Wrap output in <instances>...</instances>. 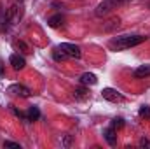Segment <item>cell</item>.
<instances>
[{
    "label": "cell",
    "instance_id": "obj_1",
    "mask_svg": "<svg viewBox=\"0 0 150 149\" xmlns=\"http://www.w3.org/2000/svg\"><path fill=\"white\" fill-rule=\"evenodd\" d=\"M143 35H119V37L112 39L108 42V47L112 51H124V49H129V47H134L142 42H145Z\"/></svg>",
    "mask_w": 150,
    "mask_h": 149
},
{
    "label": "cell",
    "instance_id": "obj_2",
    "mask_svg": "<svg viewBox=\"0 0 150 149\" xmlns=\"http://www.w3.org/2000/svg\"><path fill=\"white\" fill-rule=\"evenodd\" d=\"M127 2H129V0H103L101 4H98L94 14H96L98 18H103V16L110 14L113 9H117V7H120V5H124V4H127Z\"/></svg>",
    "mask_w": 150,
    "mask_h": 149
},
{
    "label": "cell",
    "instance_id": "obj_3",
    "mask_svg": "<svg viewBox=\"0 0 150 149\" xmlns=\"http://www.w3.org/2000/svg\"><path fill=\"white\" fill-rule=\"evenodd\" d=\"M68 58H80V47L79 46H75V44H70V42H63V44H59L58 46Z\"/></svg>",
    "mask_w": 150,
    "mask_h": 149
},
{
    "label": "cell",
    "instance_id": "obj_4",
    "mask_svg": "<svg viewBox=\"0 0 150 149\" xmlns=\"http://www.w3.org/2000/svg\"><path fill=\"white\" fill-rule=\"evenodd\" d=\"M101 97H103L105 100H108V102H113V104L124 102V97L120 95V91H117V90H113V88H105V90L101 91Z\"/></svg>",
    "mask_w": 150,
    "mask_h": 149
},
{
    "label": "cell",
    "instance_id": "obj_5",
    "mask_svg": "<svg viewBox=\"0 0 150 149\" xmlns=\"http://www.w3.org/2000/svg\"><path fill=\"white\" fill-rule=\"evenodd\" d=\"M7 91L12 93V95H18V97H21V98H28V97H30V90H28L25 84H11V86L7 88Z\"/></svg>",
    "mask_w": 150,
    "mask_h": 149
},
{
    "label": "cell",
    "instance_id": "obj_6",
    "mask_svg": "<svg viewBox=\"0 0 150 149\" xmlns=\"http://www.w3.org/2000/svg\"><path fill=\"white\" fill-rule=\"evenodd\" d=\"M9 63L12 65V69H14V70H23V69L26 67V62H25V58H23V56H19V54H11V58H9Z\"/></svg>",
    "mask_w": 150,
    "mask_h": 149
},
{
    "label": "cell",
    "instance_id": "obj_7",
    "mask_svg": "<svg viewBox=\"0 0 150 149\" xmlns=\"http://www.w3.org/2000/svg\"><path fill=\"white\" fill-rule=\"evenodd\" d=\"M12 25V19L9 16V11H0V32H7Z\"/></svg>",
    "mask_w": 150,
    "mask_h": 149
},
{
    "label": "cell",
    "instance_id": "obj_8",
    "mask_svg": "<svg viewBox=\"0 0 150 149\" xmlns=\"http://www.w3.org/2000/svg\"><path fill=\"white\" fill-rule=\"evenodd\" d=\"M96 82H98L96 75L91 74V72H86V74L80 75V84H84V86H94Z\"/></svg>",
    "mask_w": 150,
    "mask_h": 149
},
{
    "label": "cell",
    "instance_id": "obj_9",
    "mask_svg": "<svg viewBox=\"0 0 150 149\" xmlns=\"http://www.w3.org/2000/svg\"><path fill=\"white\" fill-rule=\"evenodd\" d=\"M133 75H134L136 79H145V77H149L150 75V65H140V67L133 72Z\"/></svg>",
    "mask_w": 150,
    "mask_h": 149
},
{
    "label": "cell",
    "instance_id": "obj_10",
    "mask_svg": "<svg viewBox=\"0 0 150 149\" xmlns=\"http://www.w3.org/2000/svg\"><path fill=\"white\" fill-rule=\"evenodd\" d=\"M74 97H75V100H86V98H89V90L82 84L80 88H77L74 91Z\"/></svg>",
    "mask_w": 150,
    "mask_h": 149
},
{
    "label": "cell",
    "instance_id": "obj_11",
    "mask_svg": "<svg viewBox=\"0 0 150 149\" xmlns=\"http://www.w3.org/2000/svg\"><path fill=\"white\" fill-rule=\"evenodd\" d=\"M103 135H105V140H107L110 146H115V142H117V135H115V130H113L112 126H108V128L103 132Z\"/></svg>",
    "mask_w": 150,
    "mask_h": 149
},
{
    "label": "cell",
    "instance_id": "obj_12",
    "mask_svg": "<svg viewBox=\"0 0 150 149\" xmlns=\"http://www.w3.org/2000/svg\"><path fill=\"white\" fill-rule=\"evenodd\" d=\"M119 25H120V18H112V19L103 27V30H105V32H112L115 28H119Z\"/></svg>",
    "mask_w": 150,
    "mask_h": 149
},
{
    "label": "cell",
    "instance_id": "obj_13",
    "mask_svg": "<svg viewBox=\"0 0 150 149\" xmlns=\"http://www.w3.org/2000/svg\"><path fill=\"white\" fill-rule=\"evenodd\" d=\"M26 117H28V121H37L40 117V112H38L37 107H30L28 112H26Z\"/></svg>",
    "mask_w": 150,
    "mask_h": 149
},
{
    "label": "cell",
    "instance_id": "obj_14",
    "mask_svg": "<svg viewBox=\"0 0 150 149\" xmlns=\"http://www.w3.org/2000/svg\"><path fill=\"white\" fill-rule=\"evenodd\" d=\"M61 21H63V16L61 14H56V16H52V18H49V27H52V28H56V27H59L61 25Z\"/></svg>",
    "mask_w": 150,
    "mask_h": 149
},
{
    "label": "cell",
    "instance_id": "obj_15",
    "mask_svg": "<svg viewBox=\"0 0 150 149\" xmlns=\"http://www.w3.org/2000/svg\"><path fill=\"white\" fill-rule=\"evenodd\" d=\"M52 58H54L56 62H63V60H67L68 56H67L59 47H54V51H52Z\"/></svg>",
    "mask_w": 150,
    "mask_h": 149
},
{
    "label": "cell",
    "instance_id": "obj_16",
    "mask_svg": "<svg viewBox=\"0 0 150 149\" xmlns=\"http://www.w3.org/2000/svg\"><path fill=\"white\" fill-rule=\"evenodd\" d=\"M110 126H112L113 130H117V128H122V126H124V119H122V117H115V119L112 121V125H110Z\"/></svg>",
    "mask_w": 150,
    "mask_h": 149
},
{
    "label": "cell",
    "instance_id": "obj_17",
    "mask_svg": "<svg viewBox=\"0 0 150 149\" xmlns=\"http://www.w3.org/2000/svg\"><path fill=\"white\" fill-rule=\"evenodd\" d=\"M140 116L149 117V119H150V107H149V105H142V107H140Z\"/></svg>",
    "mask_w": 150,
    "mask_h": 149
},
{
    "label": "cell",
    "instance_id": "obj_18",
    "mask_svg": "<svg viewBox=\"0 0 150 149\" xmlns=\"http://www.w3.org/2000/svg\"><path fill=\"white\" fill-rule=\"evenodd\" d=\"M4 148H14V149H21V146L18 142H11V140H5L4 142Z\"/></svg>",
    "mask_w": 150,
    "mask_h": 149
},
{
    "label": "cell",
    "instance_id": "obj_19",
    "mask_svg": "<svg viewBox=\"0 0 150 149\" xmlns=\"http://www.w3.org/2000/svg\"><path fill=\"white\" fill-rule=\"evenodd\" d=\"M16 46H18V47H21V49H23L25 53H28V46H26V44H25L23 40H16Z\"/></svg>",
    "mask_w": 150,
    "mask_h": 149
},
{
    "label": "cell",
    "instance_id": "obj_20",
    "mask_svg": "<svg viewBox=\"0 0 150 149\" xmlns=\"http://www.w3.org/2000/svg\"><path fill=\"white\" fill-rule=\"evenodd\" d=\"M140 144H142L143 148H150V140H149V139H142V140H140Z\"/></svg>",
    "mask_w": 150,
    "mask_h": 149
},
{
    "label": "cell",
    "instance_id": "obj_21",
    "mask_svg": "<svg viewBox=\"0 0 150 149\" xmlns=\"http://www.w3.org/2000/svg\"><path fill=\"white\" fill-rule=\"evenodd\" d=\"M0 75H4V65H2V62H0Z\"/></svg>",
    "mask_w": 150,
    "mask_h": 149
}]
</instances>
